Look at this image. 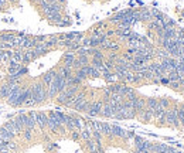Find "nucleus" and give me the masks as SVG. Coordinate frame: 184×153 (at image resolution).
<instances>
[{
    "label": "nucleus",
    "mask_w": 184,
    "mask_h": 153,
    "mask_svg": "<svg viewBox=\"0 0 184 153\" xmlns=\"http://www.w3.org/2000/svg\"><path fill=\"white\" fill-rule=\"evenodd\" d=\"M89 105H91V102H88L87 99H82V101H79V102L74 106V109L81 111V112H87V111L89 109Z\"/></svg>",
    "instance_id": "15"
},
{
    "label": "nucleus",
    "mask_w": 184,
    "mask_h": 153,
    "mask_svg": "<svg viewBox=\"0 0 184 153\" xmlns=\"http://www.w3.org/2000/svg\"><path fill=\"white\" fill-rule=\"evenodd\" d=\"M71 137H72V139H74V140H78V139H79V131H74L72 132V135H71Z\"/></svg>",
    "instance_id": "26"
},
{
    "label": "nucleus",
    "mask_w": 184,
    "mask_h": 153,
    "mask_svg": "<svg viewBox=\"0 0 184 153\" xmlns=\"http://www.w3.org/2000/svg\"><path fill=\"white\" fill-rule=\"evenodd\" d=\"M159 106H160L162 109H167V108H168V101L166 98L159 99Z\"/></svg>",
    "instance_id": "22"
},
{
    "label": "nucleus",
    "mask_w": 184,
    "mask_h": 153,
    "mask_svg": "<svg viewBox=\"0 0 184 153\" xmlns=\"http://www.w3.org/2000/svg\"><path fill=\"white\" fill-rule=\"evenodd\" d=\"M57 97H58V98H57V101H58L60 104H62V105H67V106H68V104H70V102H71V99H72V98L70 97V95H68V94L65 92V91L60 92L58 95H57Z\"/></svg>",
    "instance_id": "14"
},
{
    "label": "nucleus",
    "mask_w": 184,
    "mask_h": 153,
    "mask_svg": "<svg viewBox=\"0 0 184 153\" xmlns=\"http://www.w3.org/2000/svg\"><path fill=\"white\" fill-rule=\"evenodd\" d=\"M47 120H48V115L45 112H37V116H36V123H37L38 129H45L47 128Z\"/></svg>",
    "instance_id": "3"
},
{
    "label": "nucleus",
    "mask_w": 184,
    "mask_h": 153,
    "mask_svg": "<svg viewBox=\"0 0 184 153\" xmlns=\"http://www.w3.org/2000/svg\"><path fill=\"white\" fill-rule=\"evenodd\" d=\"M11 125H13V129H14V133H22L23 131H24V125H23V119L22 116L19 115V116H16V118H13V119L10 120Z\"/></svg>",
    "instance_id": "5"
},
{
    "label": "nucleus",
    "mask_w": 184,
    "mask_h": 153,
    "mask_svg": "<svg viewBox=\"0 0 184 153\" xmlns=\"http://www.w3.org/2000/svg\"><path fill=\"white\" fill-rule=\"evenodd\" d=\"M146 108L154 112V111L159 108V99H156V98H149L146 101Z\"/></svg>",
    "instance_id": "18"
},
{
    "label": "nucleus",
    "mask_w": 184,
    "mask_h": 153,
    "mask_svg": "<svg viewBox=\"0 0 184 153\" xmlns=\"http://www.w3.org/2000/svg\"><path fill=\"white\" fill-rule=\"evenodd\" d=\"M7 4V0H0V7H4Z\"/></svg>",
    "instance_id": "27"
},
{
    "label": "nucleus",
    "mask_w": 184,
    "mask_h": 153,
    "mask_svg": "<svg viewBox=\"0 0 184 153\" xmlns=\"http://www.w3.org/2000/svg\"><path fill=\"white\" fill-rule=\"evenodd\" d=\"M23 105H26V106H36V105H37V102H36V99L33 98H28V99H26V101H24V104Z\"/></svg>",
    "instance_id": "23"
},
{
    "label": "nucleus",
    "mask_w": 184,
    "mask_h": 153,
    "mask_svg": "<svg viewBox=\"0 0 184 153\" xmlns=\"http://www.w3.org/2000/svg\"><path fill=\"white\" fill-rule=\"evenodd\" d=\"M75 53L74 51H68L67 54L64 55V67H68V68H72V64L75 61Z\"/></svg>",
    "instance_id": "12"
},
{
    "label": "nucleus",
    "mask_w": 184,
    "mask_h": 153,
    "mask_svg": "<svg viewBox=\"0 0 184 153\" xmlns=\"http://www.w3.org/2000/svg\"><path fill=\"white\" fill-rule=\"evenodd\" d=\"M139 20H142V22H152L153 17L150 14V9L143 7L142 10H139Z\"/></svg>",
    "instance_id": "11"
},
{
    "label": "nucleus",
    "mask_w": 184,
    "mask_h": 153,
    "mask_svg": "<svg viewBox=\"0 0 184 153\" xmlns=\"http://www.w3.org/2000/svg\"><path fill=\"white\" fill-rule=\"evenodd\" d=\"M137 115H139V119H140L142 122H150V120L153 119V111L147 109V108H145L143 111H140Z\"/></svg>",
    "instance_id": "9"
},
{
    "label": "nucleus",
    "mask_w": 184,
    "mask_h": 153,
    "mask_svg": "<svg viewBox=\"0 0 184 153\" xmlns=\"http://www.w3.org/2000/svg\"><path fill=\"white\" fill-rule=\"evenodd\" d=\"M99 132L103 133V135L111 136V125H108V123H101V129H99Z\"/></svg>",
    "instance_id": "20"
},
{
    "label": "nucleus",
    "mask_w": 184,
    "mask_h": 153,
    "mask_svg": "<svg viewBox=\"0 0 184 153\" xmlns=\"http://www.w3.org/2000/svg\"><path fill=\"white\" fill-rule=\"evenodd\" d=\"M11 54H13V51H3V55H1V61H4V62H9L11 60Z\"/></svg>",
    "instance_id": "21"
},
{
    "label": "nucleus",
    "mask_w": 184,
    "mask_h": 153,
    "mask_svg": "<svg viewBox=\"0 0 184 153\" xmlns=\"http://www.w3.org/2000/svg\"><path fill=\"white\" fill-rule=\"evenodd\" d=\"M123 131L122 128L116 125H111V137H122L123 136Z\"/></svg>",
    "instance_id": "16"
},
{
    "label": "nucleus",
    "mask_w": 184,
    "mask_h": 153,
    "mask_svg": "<svg viewBox=\"0 0 184 153\" xmlns=\"http://www.w3.org/2000/svg\"><path fill=\"white\" fill-rule=\"evenodd\" d=\"M11 60L16 61L17 64H22L23 62V50H14L13 54H11Z\"/></svg>",
    "instance_id": "19"
},
{
    "label": "nucleus",
    "mask_w": 184,
    "mask_h": 153,
    "mask_svg": "<svg viewBox=\"0 0 184 153\" xmlns=\"http://www.w3.org/2000/svg\"><path fill=\"white\" fill-rule=\"evenodd\" d=\"M17 85H14V84H9V82H6L3 87L0 88V98H9L10 97L11 91L16 88Z\"/></svg>",
    "instance_id": "6"
},
{
    "label": "nucleus",
    "mask_w": 184,
    "mask_h": 153,
    "mask_svg": "<svg viewBox=\"0 0 184 153\" xmlns=\"http://www.w3.org/2000/svg\"><path fill=\"white\" fill-rule=\"evenodd\" d=\"M14 135H16V133H13L11 131L6 129L4 126H1V129H0V139H3L4 142H10V140H13Z\"/></svg>",
    "instance_id": "8"
},
{
    "label": "nucleus",
    "mask_w": 184,
    "mask_h": 153,
    "mask_svg": "<svg viewBox=\"0 0 184 153\" xmlns=\"http://www.w3.org/2000/svg\"><path fill=\"white\" fill-rule=\"evenodd\" d=\"M34 53H36V55H41V54H44V53H47L48 51V47L45 45V43H38V44H36V47H34Z\"/></svg>",
    "instance_id": "17"
},
{
    "label": "nucleus",
    "mask_w": 184,
    "mask_h": 153,
    "mask_svg": "<svg viewBox=\"0 0 184 153\" xmlns=\"http://www.w3.org/2000/svg\"><path fill=\"white\" fill-rule=\"evenodd\" d=\"M109 50H114V51H116V50H119V44L115 43V41H111V45H109Z\"/></svg>",
    "instance_id": "25"
},
{
    "label": "nucleus",
    "mask_w": 184,
    "mask_h": 153,
    "mask_svg": "<svg viewBox=\"0 0 184 153\" xmlns=\"http://www.w3.org/2000/svg\"><path fill=\"white\" fill-rule=\"evenodd\" d=\"M7 101H9V104L13 105V106H22V105L24 104V101H26V99L23 98V87L17 85V87L11 91L10 97L7 98Z\"/></svg>",
    "instance_id": "1"
},
{
    "label": "nucleus",
    "mask_w": 184,
    "mask_h": 153,
    "mask_svg": "<svg viewBox=\"0 0 184 153\" xmlns=\"http://www.w3.org/2000/svg\"><path fill=\"white\" fill-rule=\"evenodd\" d=\"M55 75H57V72H55V71H48V72H45V74L43 75V84L48 87L50 84H51V82L55 79Z\"/></svg>",
    "instance_id": "13"
},
{
    "label": "nucleus",
    "mask_w": 184,
    "mask_h": 153,
    "mask_svg": "<svg viewBox=\"0 0 184 153\" xmlns=\"http://www.w3.org/2000/svg\"><path fill=\"white\" fill-rule=\"evenodd\" d=\"M31 94H33V98L36 99L37 105L43 104L44 101L47 99V88L43 87V84H34L31 87Z\"/></svg>",
    "instance_id": "2"
},
{
    "label": "nucleus",
    "mask_w": 184,
    "mask_h": 153,
    "mask_svg": "<svg viewBox=\"0 0 184 153\" xmlns=\"http://www.w3.org/2000/svg\"><path fill=\"white\" fill-rule=\"evenodd\" d=\"M103 104L102 102H99V101H96V102H92L91 105H89V109L87 111V114L89 115V116H98V115L101 114V109H102Z\"/></svg>",
    "instance_id": "4"
},
{
    "label": "nucleus",
    "mask_w": 184,
    "mask_h": 153,
    "mask_svg": "<svg viewBox=\"0 0 184 153\" xmlns=\"http://www.w3.org/2000/svg\"><path fill=\"white\" fill-rule=\"evenodd\" d=\"M37 58L34 50H23V62H31Z\"/></svg>",
    "instance_id": "10"
},
{
    "label": "nucleus",
    "mask_w": 184,
    "mask_h": 153,
    "mask_svg": "<svg viewBox=\"0 0 184 153\" xmlns=\"http://www.w3.org/2000/svg\"><path fill=\"white\" fill-rule=\"evenodd\" d=\"M16 1H17V0H11V3H16Z\"/></svg>",
    "instance_id": "29"
},
{
    "label": "nucleus",
    "mask_w": 184,
    "mask_h": 153,
    "mask_svg": "<svg viewBox=\"0 0 184 153\" xmlns=\"http://www.w3.org/2000/svg\"><path fill=\"white\" fill-rule=\"evenodd\" d=\"M101 116H103V118H114L115 115V109L111 106V105L108 104V102H105L102 106V109H101Z\"/></svg>",
    "instance_id": "7"
},
{
    "label": "nucleus",
    "mask_w": 184,
    "mask_h": 153,
    "mask_svg": "<svg viewBox=\"0 0 184 153\" xmlns=\"http://www.w3.org/2000/svg\"><path fill=\"white\" fill-rule=\"evenodd\" d=\"M3 145H6V142H4V140H3V139H0V148H1Z\"/></svg>",
    "instance_id": "28"
},
{
    "label": "nucleus",
    "mask_w": 184,
    "mask_h": 153,
    "mask_svg": "<svg viewBox=\"0 0 184 153\" xmlns=\"http://www.w3.org/2000/svg\"><path fill=\"white\" fill-rule=\"evenodd\" d=\"M23 135H24V139L30 140V139L33 137V132L31 131H27V129H24V131H23Z\"/></svg>",
    "instance_id": "24"
}]
</instances>
